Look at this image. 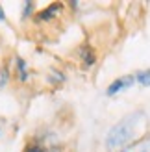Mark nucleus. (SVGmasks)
Returning a JSON list of instances; mask_svg holds the SVG:
<instances>
[{
    "mask_svg": "<svg viewBox=\"0 0 150 152\" xmlns=\"http://www.w3.org/2000/svg\"><path fill=\"white\" fill-rule=\"evenodd\" d=\"M78 52H80V61L84 63V67H91L96 63V52L91 45H82Z\"/></svg>",
    "mask_w": 150,
    "mask_h": 152,
    "instance_id": "3",
    "label": "nucleus"
},
{
    "mask_svg": "<svg viewBox=\"0 0 150 152\" xmlns=\"http://www.w3.org/2000/svg\"><path fill=\"white\" fill-rule=\"evenodd\" d=\"M0 20H6V13L2 10V6H0Z\"/></svg>",
    "mask_w": 150,
    "mask_h": 152,
    "instance_id": "10",
    "label": "nucleus"
},
{
    "mask_svg": "<svg viewBox=\"0 0 150 152\" xmlns=\"http://www.w3.org/2000/svg\"><path fill=\"white\" fill-rule=\"evenodd\" d=\"M135 82L143 87H150V69H145V71H137L135 74Z\"/></svg>",
    "mask_w": 150,
    "mask_h": 152,
    "instance_id": "5",
    "label": "nucleus"
},
{
    "mask_svg": "<svg viewBox=\"0 0 150 152\" xmlns=\"http://www.w3.org/2000/svg\"><path fill=\"white\" fill-rule=\"evenodd\" d=\"M137 152H150V143H145V145H141Z\"/></svg>",
    "mask_w": 150,
    "mask_h": 152,
    "instance_id": "9",
    "label": "nucleus"
},
{
    "mask_svg": "<svg viewBox=\"0 0 150 152\" xmlns=\"http://www.w3.org/2000/svg\"><path fill=\"white\" fill-rule=\"evenodd\" d=\"M61 10H63V4H59V2L50 4L47 10H43V11L37 13V20H50V19H54Z\"/></svg>",
    "mask_w": 150,
    "mask_h": 152,
    "instance_id": "4",
    "label": "nucleus"
},
{
    "mask_svg": "<svg viewBox=\"0 0 150 152\" xmlns=\"http://www.w3.org/2000/svg\"><path fill=\"white\" fill-rule=\"evenodd\" d=\"M33 10H35V4L33 2H26L24 4V10H22V17H30Z\"/></svg>",
    "mask_w": 150,
    "mask_h": 152,
    "instance_id": "7",
    "label": "nucleus"
},
{
    "mask_svg": "<svg viewBox=\"0 0 150 152\" xmlns=\"http://www.w3.org/2000/svg\"><path fill=\"white\" fill-rule=\"evenodd\" d=\"M17 76H19V80H20V82H26V80H28V69H26V63H24V59H20V58H17Z\"/></svg>",
    "mask_w": 150,
    "mask_h": 152,
    "instance_id": "6",
    "label": "nucleus"
},
{
    "mask_svg": "<svg viewBox=\"0 0 150 152\" xmlns=\"http://www.w3.org/2000/svg\"><path fill=\"white\" fill-rule=\"evenodd\" d=\"M26 152H47V148H43V147H39V145H33V147H28Z\"/></svg>",
    "mask_w": 150,
    "mask_h": 152,
    "instance_id": "8",
    "label": "nucleus"
},
{
    "mask_svg": "<svg viewBox=\"0 0 150 152\" xmlns=\"http://www.w3.org/2000/svg\"><path fill=\"white\" fill-rule=\"evenodd\" d=\"M133 83H135V76H133V74L121 76V78H117V80H113V82L109 83V87H108V91H106V95H108V96H115V95L121 93V91L130 89Z\"/></svg>",
    "mask_w": 150,
    "mask_h": 152,
    "instance_id": "2",
    "label": "nucleus"
},
{
    "mask_svg": "<svg viewBox=\"0 0 150 152\" xmlns=\"http://www.w3.org/2000/svg\"><path fill=\"white\" fill-rule=\"evenodd\" d=\"M143 121H145V113L135 111L132 115L124 117L122 121H119L115 126L109 128V132L106 135V148L109 152H117L122 150L126 145H133L139 135H141V128H143Z\"/></svg>",
    "mask_w": 150,
    "mask_h": 152,
    "instance_id": "1",
    "label": "nucleus"
}]
</instances>
